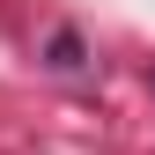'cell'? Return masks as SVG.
<instances>
[{
	"mask_svg": "<svg viewBox=\"0 0 155 155\" xmlns=\"http://www.w3.org/2000/svg\"><path fill=\"white\" fill-rule=\"evenodd\" d=\"M52 67H59V74H81V67H89V52H81L74 30H52Z\"/></svg>",
	"mask_w": 155,
	"mask_h": 155,
	"instance_id": "6da1fadb",
	"label": "cell"
},
{
	"mask_svg": "<svg viewBox=\"0 0 155 155\" xmlns=\"http://www.w3.org/2000/svg\"><path fill=\"white\" fill-rule=\"evenodd\" d=\"M148 89H155V67H148Z\"/></svg>",
	"mask_w": 155,
	"mask_h": 155,
	"instance_id": "7a4b0ae2",
	"label": "cell"
}]
</instances>
